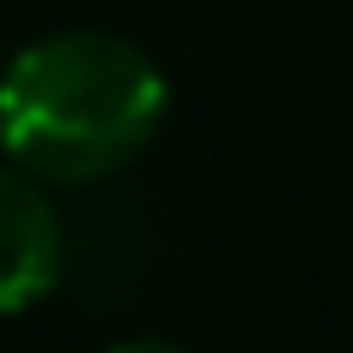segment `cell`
<instances>
[{
    "label": "cell",
    "mask_w": 353,
    "mask_h": 353,
    "mask_svg": "<svg viewBox=\"0 0 353 353\" xmlns=\"http://www.w3.org/2000/svg\"><path fill=\"white\" fill-rule=\"evenodd\" d=\"M159 118L165 77L124 36H41L0 71V148L24 176L101 183L148 148Z\"/></svg>",
    "instance_id": "1"
},
{
    "label": "cell",
    "mask_w": 353,
    "mask_h": 353,
    "mask_svg": "<svg viewBox=\"0 0 353 353\" xmlns=\"http://www.w3.org/2000/svg\"><path fill=\"white\" fill-rule=\"evenodd\" d=\"M112 353H189V347H176V341H159V336H136V341H118Z\"/></svg>",
    "instance_id": "3"
},
{
    "label": "cell",
    "mask_w": 353,
    "mask_h": 353,
    "mask_svg": "<svg viewBox=\"0 0 353 353\" xmlns=\"http://www.w3.org/2000/svg\"><path fill=\"white\" fill-rule=\"evenodd\" d=\"M59 212L36 189V176H24L18 165H0V318L30 312L59 283Z\"/></svg>",
    "instance_id": "2"
}]
</instances>
